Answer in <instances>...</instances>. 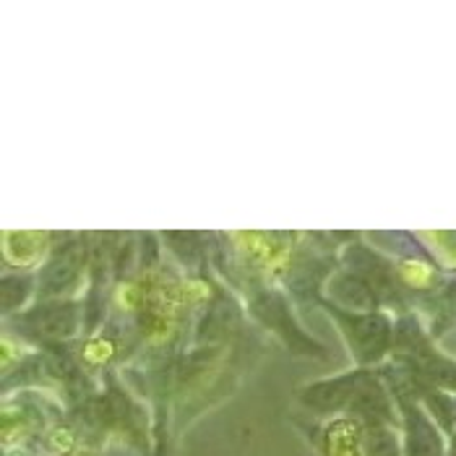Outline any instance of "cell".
Returning <instances> with one entry per match:
<instances>
[{
    "label": "cell",
    "instance_id": "1",
    "mask_svg": "<svg viewBox=\"0 0 456 456\" xmlns=\"http://www.w3.org/2000/svg\"><path fill=\"white\" fill-rule=\"evenodd\" d=\"M410 456H441V441L425 422L415 430V438L410 444Z\"/></svg>",
    "mask_w": 456,
    "mask_h": 456
}]
</instances>
